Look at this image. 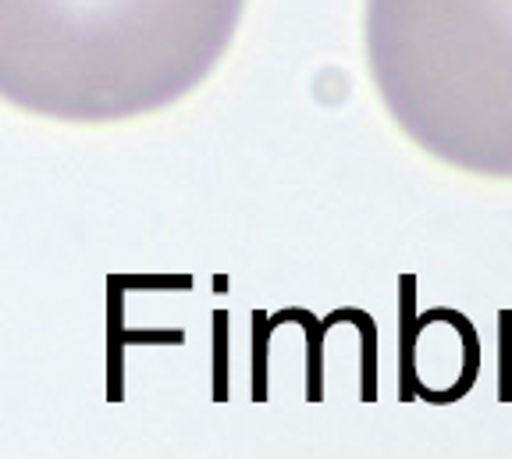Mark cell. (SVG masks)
<instances>
[{
	"label": "cell",
	"mask_w": 512,
	"mask_h": 459,
	"mask_svg": "<svg viewBox=\"0 0 512 459\" xmlns=\"http://www.w3.org/2000/svg\"><path fill=\"white\" fill-rule=\"evenodd\" d=\"M224 331H228V314H217L214 317V403H228V339H224Z\"/></svg>",
	"instance_id": "6"
},
{
	"label": "cell",
	"mask_w": 512,
	"mask_h": 459,
	"mask_svg": "<svg viewBox=\"0 0 512 459\" xmlns=\"http://www.w3.org/2000/svg\"><path fill=\"white\" fill-rule=\"evenodd\" d=\"M363 50L388 114L424 150L512 175V0H367Z\"/></svg>",
	"instance_id": "2"
},
{
	"label": "cell",
	"mask_w": 512,
	"mask_h": 459,
	"mask_svg": "<svg viewBox=\"0 0 512 459\" xmlns=\"http://www.w3.org/2000/svg\"><path fill=\"white\" fill-rule=\"evenodd\" d=\"M246 0H0V89L57 121L175 104L217 68Z\"/></svg>",
	"instance_id": "1"
},
{
	"label": "cell",
	"mask_w": 512,
	"mask_h": 459,
	"mask_svg": "<svg viewBox=\"0 0 512 459\" xmlns=\"http://www.w3.org/2000/svg\"><path fill=\"white\" fill-rule=\"evenodd\" d=\"M185 331H121V282L111 278V388L107 399L121 403V346L125 342H160V346H182Z\"/></svg>",
	"instance_id": "4"
},
{
	"label": "cell",
	"mask_w": 512,
	"mask_h": 459,
	"mask_svg": "<svg viewBox=\"0 0 512 459\" xmlns=\"http://www.w3.org/2000/svg\"><path fill=\"white\" fill-rule=\"evenodd\" d=\"M480 342L470 317L459 310L416 314V278L402 274L399 306V399L431 406L459 403L477 385Z\"/></svg>",
	"instance_id": "3"
},
{
	"label": "cell",
	"mask_w": 512,
	"mask_h": 459,
	"mask_svg": "<svg viewBox=\"0 0 512 459\" xmlns=\"http://www.w3.org/2000/svg\"><path fill=\"white\" fill-rule=\"evenodd\" d=\"M498 403H512V310L498 314Z\"/></svg>",
	"instance_id": "5"
}]
</instances>
